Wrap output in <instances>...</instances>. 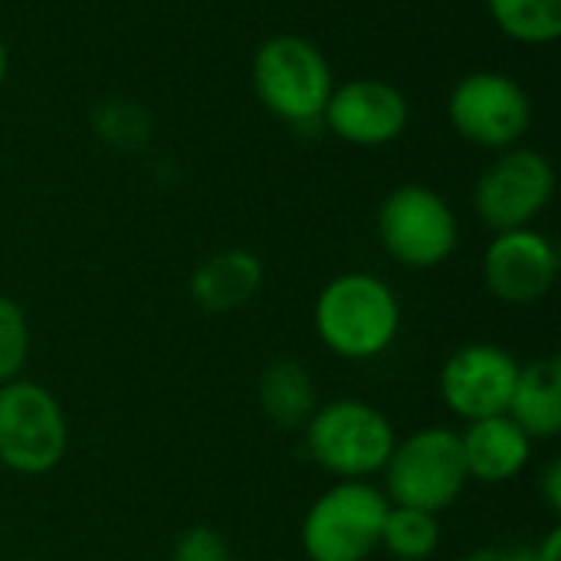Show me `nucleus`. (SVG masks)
<instances>
[{"label":"nucleus","instance_id":"1","mask_svg":"<svg viewBox=\"0 0 561 561\" xmlns=\"http://www.w3.org/2000/svg\"><path fill=\"white\" fill-rule=\"evenodd\" d=\"M319 342L345 362L385 355L401 332V302L375 273H342L322 286L312 306Z\"/></svg>","mask_w":561,"mask_h":561},{"label":"nucleus","instance_id":"2","mask_svg":"<svg viewBox=\"0 0 561 561\" xmlns=\"http://www.w3.org/2000/svg\"><path fill=\"white\" fill-rule=\"evenodd\" d=\"M302 431L312 463L335 480L378 477L398 444L388 414L358 398H335L319 404Z\"/></svg>","mask_w":561,"mask_h":561},{"label":"nucleus","instance_id":"3","mask_svg":"<svg viewBox=\"0 0 561 561\" xmlns=\"http://www.w3.org/2000/svg\"><path fill=\"white\" fill-rule=\"evenodd\" d=\"M335 89L325 53L296 33H279L253 53V92L270 115L293 128L322 122Z\"/></svg>","mask_w":561,"mask_h":561},{"label":"nucleus","instance_id":"4","mask_svg":"<svg viewBox=\"0 0 561 561\" xmlns=\"http://www.w3.org/2000/svg\"><path fill=\"white\" fill-rule=\"evenodd\" d=\"M385 496L391 506L424 510L440 516L450 510L470 486L463 463L460 431L450 427H421L394 444L385 463Z\"/></svg>","mask_w":561,"mask_h":561},{"label":"nucleus","instance_id":"5","mask_svg":"<svg viewBox=\"0 0 561 561\" xmlns=\"http://www.w3.org/2000/svg\"><path fill=\"white\" fill-rule=\"evenodd\" d=\"M391 503L368 480H339L302 519L309 561H368L381 549V526Z\"/></svg>","mask_w":561,"mask_h":561},{"label":"nucleus","instance_id":"6","mask_svg":"<svg viewBox=\"0 0 561 561\" xmlns=\"http://www.w3.org/2000/svg\"><path fill=\"white\" fill-rule=\"evenodd\" d=\"M69 427L62 404L36 381L0 385V467L20 477H43L62 463Z\"/></svg>","mask_w":561,"mask_h":561},{"label":"nucleus","instance_id":"7","mask_svg":"<svg viewBox=\"0 0 561 561\" xmlns=\"http://www.w3.org/2000/svg\"><path fill=\"white\" fill-rule=\"evenodd\" d=\"M378 240L385 253L408 270L447 263L460 243L454 207L427 184H401L378 207Z\"/></svg>","mask_w":561,"mask_h":561},{"label":"nucleus","instance_id":"8","mask_svg":"<svg viewBox=\"0 0 561 561\" xmlns=\"http://www.w3.org/2000/svg\"><path fill=\"white\" fill-rule=\"evenodd\" d=\"M447 118L463 141L506 151L516 148L533 128V102L513 76L477 69L450 89Z\"/></svg>","mask_w":561,"mask_h":561},{"label":"nucleus","instance_id":"9","mask_svg":"<svg viewBox=\"0 0 561 561\" xmlns=\"http://www.w3.org/2000/svg\"><path fill=\"white\" fill-rule=\"evenodd\" d=\"M556 194V168L536 148L500 151L473 184V210L493 230L533 227Z\"/></svg>","mask_w":561,"mask_h":561},{"label":"nucleus","instance_id":"10","mask_svg":"<svg viewBox=\"0 0 561 561\" xmlns=\"http://www.w3.org/2000/svg\"><path fill=\"white\" fill-rule=\"evenodd\" d=\"M516 378L519 362L510 348L493 342H470L444 362L437 391L444 408L463 424H470L506 414Z\"/></svg>","mask_w":561,"mask_h":561},{"label":"nucleus","instance_id":"11","mask_svg":"<svg viewBox=\"0 0 561 561\" xmlns=\"http://www.w3.org/2000/svg\"><path fill=\"white\" fill-rule=\"evenodd\" d=\"M559 279V250L556 243L533 230H503L490 240L483 253V283L486 289L516 309L542 302Z\"/></svg>","mask_w":561,"mask_h":561},{"label":"nucleus","instance_id":"12","mask_svg":"<svg viewBox=\"0 0 561 561\" xmlns=\"http://www.w3.org/2000/svg\"><path fill=\"white\" fill-rule=\"evenodd\" d=\"M322 122L335 138L348 145L381 148L404 135L411 122V105L394 82L362 76L332 89Z\"/></svg>","mask_w":561,"mask_h":561},{"label":"nucleus","instance_id":"13","mask_svg":"<svg viewBox=\"0 0 561 561\" xmlns=\"http://www.w3.org/2000/svg\"><path fill=\"white\" fill-rule=\"evenodd\" d=\"M460 447H463V463L470 480L500 486L516 480L533 457V440L523 434V427L510 414L470 421L460 431Z\"/></svg>","mask_w":561,"mask_h":561},{"label":"nucleus","instance_id":"14","mask_svg":"<svg viewBox=\"0 0 561 561\" xmlns=\"http://www.w3.org/2000/svg\"><path fill=\"white\" fill-rule=\"evenodd\" d=\"M263 289V263L243 247L220 250L207 256L191 273V299L204 312H237L256 299Z\"/></svg>","mask_w":561,"mask_h":561},{"label":"nucleus","instance_id":"15","mask_svg":"<svg viewBox=\"0 0 561 561\" xmlns=\"http://www.w3.org/2000/svg\"><path fill=\"white\" fill-rule=\"evenodd\" d=\"M506 414L536 440H552L561 431V365L556 355L519 365V378Z\"/></svg>","mask_w":561,"mask_h":561},{"label":"nucleus","instance_id":"16","mask_svg":"<svg viewBox=\"0 0 561 561\" xmlns=\"http://www.w3.org/2000/svg\"><path fill=\"white\" fill-rule=\"evenodd\" d=\"M260 408L279 431H299L319 408V388L306 365L279 358L260 375Z\"/></svg>","mask_w":561,"mask_h":561},{"label":"nucleus","instance_id":"17","mask_svg":"<svg viewBox=\"0 0 561 561\" xmlns=\"http://www.w3.org/2000/svg\"><path fill=\"white\" fill-rule=\"evenodd\" d=\"M500 33L526 46H549L561 36V0H486Z\"/></svg>","mask_w":561,"mask_h":561},{"label":"nucleus","instance_id":"18","mask_svg":"<svg viewBox=\"0 0 561 561\" xmlns=\"http://www.w3.org/2000/svg\"><path fill=\"white\" fill-rule=\"evenodd\" d=\"M381 549L401 561H431L440 549V519L424 510L391 506L381 526Z\"/></svg>","mask_w":561,"mask_h":561},{"label":"nucleus","instance_id":"19","mask_svg":"<svg viewBox=\"0 0 561 561\" xmlns=\"http://www.w3.org/2000/svg\"><path fill=\"white\" fill-rule=\"evenodd\" d=\"M30 358V322L26 312L0 293V385L20 378Z\"/></svg>","mask_w":561,"mask_h":561},{"label":"nucleus","instance_id":"20","mask_svg":"<svg viewBox=\"0 0 561 561\" xmlns=\"http://www.w3.org/2000/svg\"><path fill=\"white\" fill-rule=\"evenodd\" d=\"M171 561H233V556L214 526H191L178 536Z\"/></svg>","mask_w":561,"mask_h":561},{"label":"nucleus","instance_id":"21","mask_svg":"<svg viewBox=\"0 0 561 561\" xmlns=\"http://www.w3.org/2000/svg\"><path fill=\"white\" fill-rule=\"evenodd\" d=\"M539 493H542V503H546V510H549L552 516H559L561 513V463L559 460H552V463L542 470V477H539Z\"/></svg>","mask_w":561,"mask_h":561},{"label":"nucleus","instance_id":"22","mask_svg":"<svg viewBox=\"0 0 561 561\" xmlns=\"http://www.w3.org/2000/svg\"><path fill=\"white\" fill-rule=\"evenodd\" d=\"M533 561H561V529L552 526L542 542L533 546Z\"/></svg>","mask_w":561,"mask_h":561},{"label":"nucleus","instance_id":"23","mask_svg":"<svg viewBox=\"0 0 561 561\" xmlns=\"http://www.w3.org/2000/svg\"><path fill=\"white\" fill-rule=\"evenodd\" d=\"M463 561H510V552H506V549H493V546H486V549H473V552H470Z\"/></svg>","mask_w":561,"mask_h":561},{"label":"nucleus","instance_id":"24","mask_svg":"<svg viewBox=\"0 0 561 561\" xmlns=\"http://www.w3.org/2000/svg\"><path fill=\"white\" fill-rule=\"evenodd\" d=\"M7 72H10V53H7V46H3V39H0V85H3Z\"/></svg>","mask_w":561,"mask_h":561}]
</instances>
